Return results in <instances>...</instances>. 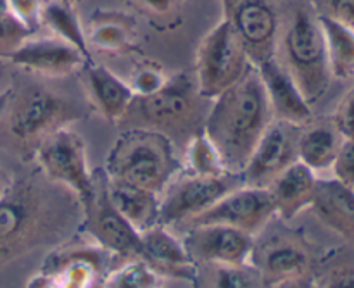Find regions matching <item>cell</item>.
<instances>
[{
  "label": "cell",
  "mask_w": 354,
  "mask_h": 288,
  "mask_svg": "<svg viewBox=\"0 0 354 288\" xmlns=\"http://www.w3.org/2000/svg\"><path fill=\"white\" fill-rule=\"evenodd\" d=\"M187 166L192 175H203V176H221L230 175L225 169L223 161H221L220 154L211 144L209 138L204 135L203 130L197 131L189 142V151H187Z\"/></svg>",
  "instance_id": "27"
},
{
  "label": "cell",
  "mask_w": 354,
  "mask_h": 288,
  "mask_svg": "<svg viewBox=\"0 0 354 288\" xmlns=\"http://www.w3.org/2000/svg\"><path fill=\"white\" fill-rule=\"evenodd\" d=\"M82 114L64 97L50 90L33 86L14 95L10 90L9 107L3 121H7L9 133L17 142L30 144L40 142L47 135L69 126L78 121Z\"/></svg>",
  "instance_id": "7"
},
{
  "label": "cell",
  "mask_w": 354,
  "mask_h": 288,
  "mask_svg": "<svg viewBox=\"0 0 354 288\" xmlns=\"http://www.w3.org/2000/svg\"><path fill=\"white\" fill-rule=\"evenodd\" d=\"M33 35L35 31L12 10L0 12V59H9Z\"/></svg>",
  "instance_id": "29"
},
{
  "label": "cell",
  "mask_w": 354,
  "mask_h": 288,
  "mask_svg": "<svg viewBox=\"0 0 354 288\" xmlns=\"http://www.w3.org/2000/svg\"><path fill=\"white\" fill-rule=\"evenodd\" d=\"M213 102L201 130L218 151L225 169L241 176L259 138L273 121L256 66Z\"/></svg>",
  "instance_id": "1"
},
{
  "label": "cell",
  "mask_w": 354,
  "mask_h": 288,
  "mask_svg": "<svg viewBox=\"0 0 354 288\" xmlns=\"http://www.w3.org/2000/svg\"><path fill=\"white\" fill-rule=\"evenodd\" d=\"M320 14L332 17L354 30V0H322Z\"/></svg>",
  "instance_id": "35"
},
{
  "label": "cell",
  "mask_w": 354,
  "mask_h": 288,
  "mask_svg": "<svg viewBox=\"0 0 354 288\" xmlns=\"http://www.w3.org/2000/svg\"><path fill=\"white\" fill-rule=\"evenodd\" d=\"M6 190V185L2 183V180H0V195H2V192Z\"/></svg>",
  "instance_id": "40"
},
{
  "label": "cell",
  "mask_w": 354,
  "mask_h": 288,
  "mask_svg": "<svg viewBox=\"0 0 354 288\" xmlns=\"http://www.w3.org/2000/svg\"><path fill=\"white\" fill-rule=\"evenodd\" d=\"M332 124L342 138H354V83L335 107Z\"/></svg>",
  "instance_id": "33"
},
{
  "label": "cell",
  "mask_w": 354,
  "mask_h": 288,
  "mask_svg": "<svg viewBox=\"0 0 354 288\" xmlns=\"http://www.w3.org/2000/svg\"><path fill=\"white\" fill-rule=\"evenodd\" d=\"M301 126L273 119L259 138L244 171L242 185L268 189L273 180L286 171L297 159V138Z\"/></svg>",
  "instance_id": "12"
},
{
  "label": "cell",
  "mask_w": 354,
  "mask_h": 288,
  "mask_svg": "<svg viewBox=\"0 0 354 288\" xmlns=\"http://www.w3.org/2000/svg\"><path fill=\"white\" fill-rule=\"evenodd\" d=\"M168 81V76L161 71L159 68H152V66H142L133 73L130 83L131 90H133L135 97H147L161 90Z\"/></svg>",
  "instance_id": "31"
},
{
  "label": "cell",
  "mask_w": 354,
  "mask_h": 288,
  "mask_svg": "<svg viewBox=\"0 0 354 288\" xmlns=\"http://www.w3.org/2000/svg\"><path fill=\"white\" fill-rule=\"evenodd\" d=\"M311 209L318 220L354 244V192L339 182L318 180Z\"/></svg>",
  "instance_id": "21"
},
{
  "label": "cell",
  "mask_w": 354,
  "mask_h": 288,
  "mask_svg": "<svg viewBox=\"0 0 354 288\" xmlns=\"http://www.w3.org/2000/svg\"><path fill=\"white\" fill-rule=\"evenodd\" d=\"M242 185L241 176H203L187 173L173 178L159 195V224L175 227L203 214L230 190Z\"/></svg>",
  "instance_id": "8"
},
{
  "label": "cell",
  "mask_w": 354,
  "mask_h": 288,
  "mask_svg": "<svg viewBox=\"0 0 354 288\" xmlns=\"http://www.w3.org/2000/svg\"><path fill=\"white\" fill-rule=\"evenodd\" d=\"M223 3L225 16L252 64L277 57L282 23L275 0H223Z\"/></svg>",
  "instance_id": "9"
},
{
  "label": "cell",
  "mask_w": 354,
  "mask_h": 288,
  "mask_svg": "<svg viewBox=\"0 0 354 288\" xmlns=\"http://www.w3.org/2000/svg\"><path fill=\"white\" fill-rule=\"evenodd\" d=\"M152 288H161V287H159V285H158V287H152Z\"/></svg>",
  "instance_id": "41"
},
{
  "label": "cell",
  "mask_w": 354,
  "mask_h": 288,
  "mask_svg": "<svg viewBox=\"0 0 354 288\" xmlns=\"http://www.w3.org/2000/svg\"><path fill=\"white\" fill-rule=\"evenodd\" d=\"M104 186L114 209L138 231H147L159 224V195L133 183L109 178L104 173Z\"/></svg>",
  "instance_id": "20"
},
{
  "label": "cell",
  "mask_w": 354,
  "mask_h": 288,
  "mask_svg": "<svg viewBox=\"0 0 354 288\" xmlns=\"http://www.w3.org/2000/svg\"><path fill=\"white\" fill-rule=\"evenodd\" d=\"M95 200L85 216L90 233L97 244L109 254L121 259H142V240L140 233L118 213L109 202L104 186V171L95 173Z\"/></svg>",
  "instance_id": "13"
},
{
  "label": "cell",
  "mask_w": 354,
  "mask_h": 288,
  "mask_svg": "<svg viewBox=\"0 0 354 288\" xmlns=\"http://www.w3.org/2000/svg\"><path fill=\"white\" fill-rule=\"evenodd\" d=\"M334 180L354 192V138H344L332 166Z\"/></svg>",
  "instance_id": "32"
},
{
  "label": "cell",
  "mask_w": 354,
  "mask_h": 288,
  "mask_svg": "<svg viewBox=\"0 0 354 288\" xmlns=\"http://www.w3.org/2000/svg\"><path fill=\"white\" fill-rule=\"evenodd\" d=\"M185 247L190 258L214 266H248L254 254V237L227 224L190 227Z\"/></svg>",
  "instance_id": "14"
},
{
  "label": "cell",
  "mask_w": 354,
  "mask_h": 288,
  "mask_svg": "<svg viewBox=\"0 0 354 288\" xmlns=\"http://www.w3.org/2000/svg\"><path fill=\"white\" fill-rule=\"evenodd\" d=\"M268 189L239 185L221 197L214 206L189 221L190 227L201 224H227L254 237L275 216Z\"/></svg>",
  "instance_id": "10"
},
{
  "label": "cell",
  "mask_w": 354,
  "mask_h": 288,
  "mask_svg": "<svg viewBox=\"0 0 354 288\" xmlns=\"http://www.w3.org/2000/svg\"><path fill=\"white\" fill-rule=\"evenodd\" d=\"M85 69L88 95L100 116L111 123H120V121L127 119L131 104L135 100V93L130 83L124 81L116 73L102 64L88 62Z\"/></svg>",
  "instance_id": "18"
},
{
  "label": "cell",
  "mask_w": 354,
  "mask_h": 288,
  "mask_svg": "<svg viewBox=\"0 0 354 288\" xmlns=\"http://www.w3.org/2000/svg\"><path fill=\"white\" fill-rule=\"evenodd\" d=\"M263 83L273 119L304 126L313 117V107L304 99L303 92L280 59L272 57L256 64Z\"/></svg>",
  "instance_id": "16"
},
{
  "label": "cell",
  "mask_w": 354,
  "mask_h": 288,
  "mask_svg": "<svg viewBox=\"0 0 354 288\" xmlns=\"http://www.w3.org/2000/svg\"><path fill=\"white\" fill-rule=\"evenodd\" d=\"M142 261L147 262L158 275L187 278L194 275V259L185 244L180 242L166 227L156 224L142 231Z\"/></svg>",
  "instance_id": "17"
},
{
  "label": "cell",
  "mask_w": 354,
  "mask_h": 288,
  "mask_svg": "<svg viewBox=\"0 0 354 288\" xmlns=\"http://www.w3.org/2000/svg\"><path fill=\"white\" fill-rule=\"evenodd\" d=\"M59 2H62V3H68V6H71V7H78L80 3L83 2V0H59Z\"/></svg>",
  "instance_id": "39"
},
{
  "label": "cell",
  "mask_w": 354,
  "mask_h": 288,
  "mask_svg": "<svg viewBox=\"0 0 354 288\" xmlns=\"http://www.w3.org/2000/svg\"><path fill=\"white\" fill-rule=\"evenodd\" d=\"M344 138L330 123H306L297 138V159L311 171L324 173L332 169Z\"/></svg>",
  "instance_id": "22"
},
{
  "label": "cell",
  "mask_w": 354,
  "mask_h": 288,
  "mask_svg": "<svg viewBox=\"0 0 354 288\" xmlns=\"http://www.w3.org/2000/svg\"><path fill=\"white\" fill-rule=\"evenodd\" d=\"M10 100V88L0 90V124L3 123V117H6L7 107H9Z\"/></svg>",
  "instance_id": "38"
},
{
  "label": "cell",
  "mask_w": 354,
  "mask_h": 288,
  "mask_svg": "<svg viewBox=\"0 0 354 288\" xmlns=\"http://www.w3.org/2000/svg\"><path fill=\"white\" fill-rule=\"evenodd\" d=\"M318 288H354V266L332 269L320 280Z\"/></svg>",
  "instance_id": "36"
},
{
  "label": "cell",
  "mask_w": 354,
  "mask_h": 288,
  "mask_svg": "<svg viewBox=\"0 0 354 288\" xmlns=\"http://www.w3.org/2000/svg\"><path fill=\"white\" fill-rule=\"evenodd\" d=\"M88 45L104 52H127L133 47L135 23L124 12H97L85 30Z\"/></svg>",
  "instance_id": "23"
},
{
  "label": "cell",
  "mask_w": 354,
  "mask_h": 288,
  "mask_svg": "<svg viewBox=\"0 0 354 288\" xmlns=\"http://www.w3.org/2000/svg\"><path fill=\"white\" fill-rule=\"evenodd\" d=\"M213 288H263V276L248 266H216Z\"/></svg>",
  "instance_id": "30"
},
{
  "label": "cell",
  "mask_w": 354,
  "mask_h": 288,
  "mask_svg": "<svg viewBox=\"0 0 354 288\" xmlns=\"http://www.w3.org/2000/svg\"><path fill=\"white\" fill-rule=\"evenodd\" d=\"M310 269V256L292 242H279L263 256L259 275L270 283H282L304 276Z\"/></svg>",
  "instance_id": "25"
},
{
  "label": "cell",
  "mask_w": 354,
  "mask_h": 288,
  "mask_svg": "<svg viewBox=\"0 0 354 288\" xmlns=\"http://www.w3.org/2000/svg\"><path fill=\"white\" fill-rule=\"evenodd\" d=\"M178 168L171 138L162 131L140 126L123 131L116 138L106 157L104 173L161 195Z\"/></svg>",
  "instance_id": "3"
},
{
  "label": "cell",
  "mask_w": 354,
  "mask_h": 288,
  "mask_svg": "<svg viewBox=\"0 0 354 288\" xmlns=\"http://www.w3.org/2000/svg\"><path fill=\"white\" fill-rule=\"evenodd\" d=\"M317 173L311 171L306 164L301 161L290 164L268 186L275 213L283 220H292L306 207H311L317 192Z\"/></svg>",
  "instance_id": "19"
},
{
  "label": "cell",
  "mask_w": 354,
  "mask_h": 288,
  "mask_svg": "<svg viewBox=\"0 0 354 288\" xmlns=\"http://www.w3.org/2000/svg\"><path fill=\"white\" fill-rule=\"evenodd\" d=\"M252 62L227 16L203 38L196 57V86L203 99L214 100L237 85Z\"/></svg>",
  "instance_id": "6"
},
{
  "label": "cell",
  "mask_w": 354,
  "mask_h": 288,
  "mask_svg": "<svg viewBox=\"0 0 354 288\" xmlns=\"http://www.w3.org/2000/svg\"><path fill=\"white\" fill-rule=\"evenodd\" d=\"M159 285V275L142 259H130L109 273L102 288H152Z\"/></svg>",
  "instance_id": "28"
},
{
  "label": "cell",
  "mask_w": 354,
  "mask_h": 288,
  "mask_svg": "<svg viewBox=\"0 0 354 288\" xmlns=\"http://www.w3.org/2000/svg\"><path fill=\"white\" fill-rule=\"evenodd\" d=\"M137 2L156 14H168L176 6V0H137Z\"/></svg>",
  "instance_id": "37"
},
{
  "label": "cell",
  "mask_w": 354,
  "mask_h": 288,
  "mask_svg": "<svg viewBox=\"0 0 354 288\" xmlns=\"http://www.w3.org/2000/svg\"><path fill=\"white\" fill-rule=\"evenodd\" d=\"M35 155L41 173L52 183L75 193L85 218L95 200L97 183L82 135L69 126L61 128L38 142Z\"/></svg>",
  "instance_id": "5"
},
{
  "label": "cell",
  "mask_w": 354,
  "mask_h": 288,
  "mask_svg": "<svg viewBox=\"0 0 354 288\" xmlns=\"http://www.w3.org/2000/svg\"><path fill=\"white\" fill-rule=\"evenodd\" d=\"M40 26H47L52 37L68 41L69 45L78 48L88 61H92L85 28H83L75 7L59 2V0H48L40 12Z\"/></svg>",
  "instance_id": "26"
},
{
  "label": "cell",
  "mask_w": 354,
  "mask_h": 288,
  "mask_svg": "<svg viewBox=\"0 0 354 288\" xmlns=\"http://www.w3.org/2000/svg\"><path fill=\"white\" fill-rule=\"evenodd\" d=\"M7 61L24 71L48 78H66L92 62L78 48L57 37L28 38Z\"/></svg>",
  "instance_id": "15"
},
{
  "label": "cell",
  "mask_w": 354,
  "mask_h": 288,
  "mask_svg": "<svg viewBox=\"0 0 354 288\" xmlns=\"http://www.w3.org/2000/svg\"><path fill=\"white\" fill-rule=\"evenodd\" d=\"M50 193L33 178L16 180L0 195V266L31 251L59 223Z\"/></svg>",
  "instance_id": "2"
},
{
  "label": "cell",
  "mask_w": 354,
  "mask_h": 288,
  "mask_svg": "<svg viewBox=\"0 0 354 288\" xmlns=\"http://www.w3.org/2000/svg\"><path fill=\"white\" fill-rule=\"evenodd\" d=\"M318 16L324 31L332 79L351 81L354 79V30L320 12Z\"/></svg>",
  "instance_id": "24"
},
{
  "label": "cell",
  "mask_w": 354,
  "mask_h": 288,
  "mask_svg": "<svg viewBox=\"0 0 354 288\" xmlns=\"http://www.w3.org/2000/svg\"><path fill=\"white\" fill-rule=\"evenodd\" d=\"M282 62L311 107L322 100L332 83L320 16L310 6L292 10L287 26L280 31Z\"/></svg>",
  "instance_id": "4"
},
{
  "label": "cell",
  "mask_w": 354,
  "mask_h": 288,
  "mask_svg": "<svg viewBox=\"0 0 354 288\" xmlns=\"http://www.w3.org/2000/svg\"><path fill=\"white\" fill-rule=\"evenodd\" d=\"M47 2L48 0H9V6L24 24L37 31L40 26V12Z\"/></svg>",
  "instance_id": "34"
},
{
  "label": "cell",
  "mask_w": 354,
  "mask_h": 288,
  "mask_svg": "<svg viewBox=\"0 0 354 288\" xmlns=\"http://www.w3.org/2000/svg\"><path fill=\"white\" fill-rule=\"evenodd\" d=\"M196 95H199L196 83L187 75H178L168 78L166 85L152 95L135 97L130 111H135L138 119L149 124L151 130L166 133L187 126L194 119Z\"/></svg>",
  "instance_id": "11"
}]
</instances>
